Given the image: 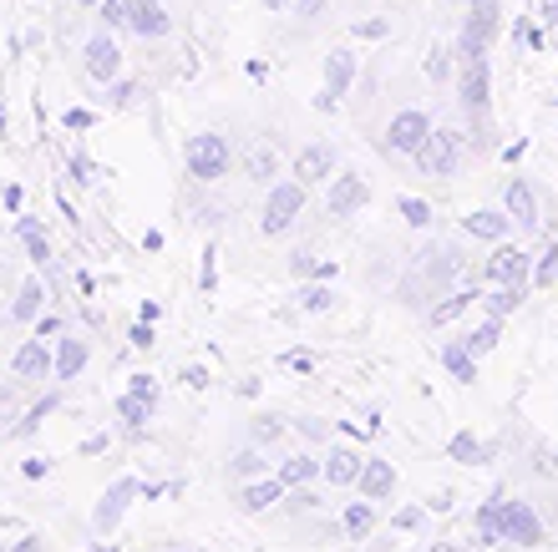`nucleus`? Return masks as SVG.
<instances>
[{"mask_svg":"<svg viewBox=\"0 0 558 552\" xmlns=\"http://www.w3.org/2000/svg\"><path fill=\"white\" fill-rule=\"evenodd\" d=\"M498 527H502V542H518V548H544V517L529 507V502H498Z\"/></svg>","mask_w":558,"mask_h":552,"instance_id":"obj_2","label":"nucleus"},{"mask_svg":"<svg viewBox=\"0 0 558 552\" xmlns=\"http://www.w3.org/2000/svg\"><path fill=\"white\" fill-rule=\"evenodd\" d=\"M168 552H198V548H168Z\"/></svg>","mask_w":558,"mask_h":552,"instance_id":"obj_55","label":"nucleus"},{"mask_svg":"<svg viewBox=\"0 0 558 552\" xmlns=\"http://www.w3.org/2000/svg\"><path fill=\"white\" fill-rule=\"evenodd\" d=\"M371 527H376V502H366V496H361V502H351V507L340 512V532H345L351 542H366V538H371Z\"/></svg>","mask_w":558,"mask_h":552,"instance_id":"obj_21","label":"nucleus"},{"mask_svg":"<svg viewBox=\"0 0 558 552\" xmlns=\"http://www.w3.org/2000/svg\"><path fill=\"white\" fill-rule=\"evenodd\" d=\"M351 57H345V51H336V57H330V97H325V107L336 102V91H345V82H351Z\"/></svg>","mask_w":558,"mask_h":552,"instance_id":"obj_35","label":"nucleus"},{"mask_svg":"<svg viewBox=\"0 0 558 552\" xmlns=\"http://www.w3.org/2000/svg\"><path fill=\"white\" fill-rule=\"evenodd\" d=\"M183 380H189L193 391H204V385H208V370H204V365H189V370H183Z\"/></svg>","mask_w":558,"mask_h":552,"instance_id":"obj_46","label":"nucleus"},{"mask_svg":"<svg viewBox=\"0 0 558 552\" xmlns=\"http://www.w3.org/2000/svg\"><path fill=\"white\" fill-rule=\"evenodd\" d=\"M320 462H325V481H330V487H355L366 456H355V451H345V446H330Z\"/></svg>","mask_w":558,"mask_h":552,"instance_id":"obj_13","label":"nucleus"},{"mask_svg":"<svg viewBox=\"0 0 558 552\" xmlns=\"http://www.w3.org/2000/svg\"><path fill=\"white\" fill-rule=\"evenodd\" d=\"M290 269H294V274H310V269H315V259H310L305 248H300V254H294V259H290Z\"/></svg>","mask_w":558,"mask_h":552,"instance_id":"obj_49","label":"nucleus"},{"mask_svg":"<svg viewBox=\"0 0 558 552\" xmlns=\"http://www.w3.org/2000/svg\"><path fill=\"white\" fill-rule=\"evenodd\" d=\"M223 471H229V481H254V477H269V451L265 446H239L234 456H229V466H223Z\"/></svg>","mask_w":558,"mask_h":552,"instance_id":"obj_16","label":"nucleus"},{"mask_svg":"<svg viewBox=\"0 0 558 552\" xmlns=\"http://www.w3.org/2000/svg\"><path fill=\"white\" fill-rule=\"evenodd\" d=\"M441 365H447L462 385H472V380H477V355H472L462 340H457V345H441Z\"/></svg>","mask_w":558,"mask_h":552,"instance_id":"obj_25","label":"nucleus"},{"mask_svg":"<svg viewBox=\"0 0 558 552\" xmlns=\"http://www.w3.org/2000/svg\"><path fill=\"white\" fill-rule=\"evenodd\" d=\"M82 451H87V456H97V451H107V437H87V441H82Z\"/></svg>","mask_w":558,"mask_h":552,"instance_id":"obj_51","label":"nucleus"},{"mask_svg":"<svg viewBox=\"0 0 558 552\" xmlns=\"http://www.w3.org/2000/svg\"><path fill=\"white\" fill-rule=\"evenodd\" d=\"M118 416H122V421H128V431H133V437H143V421H147V416H153V401H137V395H122V401H118Z\"/></svg>","mask_w":558,"mask_h":552,"instance_id":"obj_31","label":"nucleus"},{"mask_svg":"<svg viewBox=\"0 0 558 552\" xmlns=\"http://www.w3.org/2000/svg\"><path fill=\"white\" fill-rule=\"evenodd\" d=\"M523 299H529V284H498V290L487 294V315H513L518 305H523Z\"/></svg>","mask_w":558,"mask_h":552,"instance_id":"obj_28","label":"nucleus"},{"mask_svg":"<svg viewBox=\"0 0 558 552\" xmlns=\"http://www.w3.org/2000/svg\"><path fill=\"white\" fill-rule=\"evenodd\" d=\"M284 507L290 512H320V492H315V487H290Z\"/></svg>","mask_w":558,"mask_h":552,"instance_id":"obj_37","label":"nucleus"},{"mask_svg":"<svg viewBox=\"0 0 558 552\" xmlns=\"http://www.w3.org/2000/svg\"><path fill=\"white\" fill-rule=\"evenodd\" d=\"M391 527H397V532H416V527H422V507H401L397 517H391Z\"/></svg>","mask_w":558,"mask_h":552,"instance_id":"obj_41","label":"nucleus"},{"mask_svg":"<svg viewBox=\"0 0 558 552\" xmlns=\"http://www.w3.org/2000/svg\"><path fill=\"white\" fill-rule=\"evenodd\" d=\"M330 305H336V290H325V284H305V290H300V309H305V315H325Z\"/></svg>","mask_w":558,"mask_h":552,"instance_id":"obj_33","label":"nucleus"},{"mask_svg":"<svg viewBox=\"0 0 558 552\" xmlns=\"http://www.w3.org/2000/svg\"><path fill=\"white\" fill-rule=\"evenodd\" d=\"M36 330H41V340H51V334H61L57 320H36Z\"/></svg>","mask_w":558,"mask_h":552,"instance_id":"obj_52","label":"nucleus"},{"mask_svg":"<svg viewBox=\"0 0 558 552\" xmlns=\"http://www.w3.org/2000/svg\"><path fill=\"white\" fill-rule=\"evenodd\" d=\"M554 279H558V233L544 244V254L533 259V284H538V290H548Z\"/></svg>","mask_w":558,"mask_h":552,"instance_id":"obj_30","label":"nucleus"},{"mask_svg":"<svg viewBox=\"0 0 558 552\" xmlns=\"http://www.w3.org/2000/svg\"><path fill=\"white\" fill-rule=\"evenodd\" d=\"M498 340H502V320H498V315H487V320L477 324V330H472L462 345H468L472 355H487V349H498Z\"/></svg>","mask_w":558,"mask_h":552,"instance_id":"obj_29","label":"nucleus"},{"mask_svg":"<svg viewBox=\"0 0 558 552\" xmlns=\"http://www.w3.org/2000/svg\"><path fill=\"white\" fill-rule=\"evenodd\" d=\"M284 365H290V370H315V355H310V349H290Z\"/></svg>","mask_w":558,"mask_h":552,"instance_id":"obj_44","label":"nucleus"},{"mask_svg":"<svg viewBox=\"0 0 558 552\" xmlns=\"http://www.w3.org/2000/svg\"><path fill=\"white\" fill-rule=\"evenodd\" d=\"M462 274V259H457L452 248H426L416 254L407 279H401V305H422V299H441V294L452 290V279Z\"/></svg>","mask_w":558,"mask_h":552,"instance_id":"obj_1","label":"nucleus"},{"mask_svg":"<svg viewBox=\"0 0 558 552\" xmlns=\"http://www.w3.org/2000/svg\"><path fill=\"white\" fill-rule=\"evenodd\" d=\"M477 299H483V294H477V284H472V290H447V294L437 299V305L426 309V324H432V330H441V324L462 320V315H468V309L477 305Z\"/></svg>","mask_w":558,"mask_h":552,"instance_id":"obj_12","label":"nucleus"},{"mask_svg":"<svg viewBox=\"0 0 558 552\" xmlns=\"http://www.w3.org/2000/svg\"><path fill=\"white\" fill-rule=\"evenodd\" d=\"M397 208L412 229H426V223H432V204H422V198H397Z\"/></svg>","mask_w":558,"mask_h":552,"instance_id":"obj_36","label":"nucleus"},{"mask_svg":"<svg viewBox=\"0 0 558 552\" xmlns=\"http://www.w3.org/2000/svg\"><path fill=\"white\" fill-rule=\"evenodd\" d=\"M284 481L279 477H254V481H239V492H234V507L239 512H250V517H259V512H269V507H279L284 502Z\"/></svg>","mask_w":558,"mask_h":552,"instance_id":"obj_7","label":"nucleus"},{"mask_svg":"<svg viewBox=\"0 0 558 552\" xmlns=\"http://www.w3.org/2000/svg\"><path fill=\"white\" fill-rule=\"evenodd\" d=\"M133 496H143V481H137V477H118V481H112V487L102 492V502H97V512H92V532H97V538H107V532L122 523V512H128V502H133Z\"/></svg>","mask_w":558,"mask_h":552,"instance_id":"obj_5","label":"nucleus"},{"mask_svg":"<svg viewBox=\"0 0 558 552\" xmlns=\"http://www.w3.org/2000/svg\"><path fill=\"white\" fill-rule=\"evenodd\" d=\"M5 552H41V538H36V532H26V538H21V542H11V548H5Z\"/></svg>","mask_w":558,"mask_h":552,"instance_id":"obj_47","label":"nucleus"},{"mask_svg":"<svg viewBox=\"0 0 558 552\" xmlns=\"http://www.w3.org/2000/svg\"><path fill=\"white\" fill-rule=\"evenodd\" d=\"M133 26L143 30V36H162V30H168V15H162L158 5H147V0H137V5H133Z\"/></svg>","mask_w":558,"mask_h":552,"instance_id":"obj_32","label":"nucleus"},{"mask_svg":"<svg viewBox=\"0 0 558 552\" xmlns=\"http://www.w3.org/2000/svg\"><path fill=\"white\" fill-rule=\"evenodd\" d=\"M502 204H508V219H513L518 229H538V204H533V188L523 183V177H513V183H508Z\"/></svg>","mask_w":558,"mask_h":552,"instance_id":"obj_17","label":"nucleus"},{"mask_svg":"<svg viewBox=\"0 0 558 552\" xmlns=\"http://www.w3.org/2000/svg\"><path fill=\"white\" fill-rule=\"evenodd\" d=\"M462 229H468L472 238L502 244V238H508V229H513V219H508V213H493V208H477V213H468V219H462Z\"/></svg>","mask_w":558,"mask_h":552,"instance_id":"obj_19","label":"nucleus"},{"mask_svg":"<svg viewBox=\"0 0 558 552\" xmlns=\"http://www.w3.org/2000/svg\"><path fill=\"white\" fill-rule=\"evenodd\" d=\"M533 471H538V477H558V456L538 446V451H533Z\"/></svg>","mask_w":558,"mask_h":552,"instance_id":"obj_42","label":"nucleus"},{"mask_svg":"<svg viewBox=\"0 0 558 552\" xmlns=\"http://www.w3.org/2000/svg\"><path fill=\"white\" fill-rule=\"evenodd\" d=\"M487 279H493V284H533V259L523 248H498V254L487 259Z\"/></svg>","mask_w":558,"mask_h":552,"instance_id":"obj_9","label":"nucleus"},{"mask_svg":"<svg viewBox=\"0 0 558 552\" xmlns=\"http://www.w3.org/2000/svg\"><path fill=\"white\" fill-rule=\"evenodd\" d=\"M371 204V188L361 183V177H336V188H330V219H351V213H361V208Z\"/></svg>","mask_w":558,"mask_h":552,"instance_id":"obj_11","label":"nucleus"},{"mask_svg":"<svg viewBox=\"0 0 558 552\" xmlns=\"http://www.w3.org/2000/svg\"><path fill=\"white\" fill-rule=\"evenodd\" d=\"M223 173H229V143H223L219 132L193 137L189 143V177H198V183H219Z\"/></svg>","mask_w":558,"mask_h":552,"instance_id":"obj_4","label":"nucleus"},{"mask_svg":"<svg viewBox=\"0 0 558 552\" xmlns=\"http://www.w3.org/2000/svg\"><path fill=\"white\" fill-rule=\"evenodd\" d=\"M214 279H219V254L208 248V254H204V279H198V284H204V290H214Z\"/></svg>","mask_w":558,"mask_h":552,"instance_id":"obj_43","label":"nucleus"},{"mask_svg":"<svg viewBox=\"0 0 558 552\" xmlns=\"http://www.w3.org/2000/svg\"><path fill=\"white\" fill-rule=\"evenodd\" d=\"M447 456H452V462H462V466H483L487 462V446L472 437V431H457V437L447 441Z\"/></svg>","mask_w":558,"mask_h":552,"instance_id":"obj_27","label":"nucleus"},{"mask_svg":"<svg viewBox=\"0 0 558 552\" xmlns=\"http://www.w3.org/2000/svg\"><path fill=\"white\" fill-rule=\"evenodd\" d=\"M426 552H462V548H452V542H432Z\"/></svg>","mask_w":558,"mask_h":552,"instance_id":"obj_53","label":"nucleus"},{"mask_svg":"<svg viewBox=\"0 0 558 552\" xmlns=\"http://www.w3.org/2000/svg\"><path fill=\"white\" fill-rule=\"evenodd\" d=\"M57 406H61L57 395H41V401H36V406L26 410V421H21V431H26V437H31V431H36V426H41V421H46V416H51V410H57Z\"/></svg>","mask_w":558,"mask_h":552,"instance_id":"obj_38","label":"nucleus"},{"mask_svg":"<svg viewBox=\"0 0 558 552\" xmlns=\"http://www.w3.org/2000/svg\"><path fill=\"white\" fill-rule=\"evenodd\" d=\"M11 376L26 380V385L51 380V376H57V349H46V340H26V345L11 355Z\"/></svg>","mask_w":558,"mask_h":552,"instance_id":"obj_6","label":"nucleus"},{"mask_svg":"<svg viewBox=\"0 0 558 552\" xmlns=\"http://www.w3.org/2000/svg\"><path fill=\"white\" fill-rule=\"evenodd\" d=\"M128 340H133L137 349H147V345H153V324H147V320H143V324H133V334H128Z\"/></svg>","mask_w":558,"mask_h":552,"instance_id":"obj_45","label":"nucleus"},{"mask_svg":"<svg viewBox=\"0 0 558 552\" xmlns=\"http://www.w3.org/2000/svg\"><path fill=\"white\" fill-rule=\"evenodd\" d=\"M128 395H137V401H153V406H158V380H153V376H133V380H128Z\"/></svg>","mask_w":558,"mask_h":552,"instance_id":"obj_40","label":"nucleus"},{"mask_svg":"<svg viewBox=\"0 0 558 552\" xmlns=\"http://www.w3.org/2000/svg\"><path fill=\"white\" fill-rule=\"evenodd\" d=\"M351 552H355V548H351Z\"/></svg>","mask_w":558,"mask_h":552,"instance_id":"obj_56","label":"nucleus"},{"mask_svg":"<svg viewBox=\"0 0 558 552\" xmlns=\"http://www.w3.org/2000/svg\"><path fill=\"white\" fill-rule=\"evenodd\" d=\"M87 340H76V334H66L57 345V380H76L82 370H87Z\"/></svg>","mask_w":558,"mask_h":552,"instance_id":"obj_22","label":"nucleus"},{"mask_svg":"<svg viewBox=\"0 0 558 552\" xmlns=\"http://www.w3.org/2000/svg\"><path fill=\"white\" fill-rule=\"evenodd\" d=\"M87 72L97 76V82H112V76L122 72V61H118V46H112V41H102V36H97V41L87 46Z\"/></svg>","mask_w":558,"mask_h":552,"instance_id":"obj_23","label":"nucleus"},{"mask_svg":"<svg viewBox=\"0 0 558 552\" xmlns=\"http://www.w3.org/2000/svg\"><path fill=\"white\" fill-rule=\"evenodd\" d=\"M92 552H118V548H112V542H97V548H92Z\"/></svg>","mask_w":558,"mask_h":552,"instance_id":"obj_54","label":"nucleus"},{"mask_svg":"<svg viewBox=\"0 0 558 552\" xmlns=\"http://www.w3.org/2000/svg\"><path fill=\"white\" fill-rule=\"evenodd\" d=\"M426 137H432V122H426L422 112H401L397 122H391V147H397V152H422Z\"/></svg>","mask_w":558,"mask_h":552,"instance_id":"obj_14","label":"nucleus"},{"mask_svg":"<svg viewBox=\"0 0 558 552\" xmlns=\"http://www.w3.org/2000/svg\"><path fill=\"white\" fill-rule=\"evenodd\" d=\"M284 487H310L315 477H325V462L320 456H310V451H294V456H284L279 462V471H275Z\"/></svg>","mask_w":558,"mask_h":552,"instance_id":"obj_18","label":"nucleus"},{"mask_svg":"<svg viewBox=\"0 0 558 552\" xmlns=\"http://www.w3.org/2000/svg\"><path fill=\"white\" fill-rule=\"evenodd\" d=\"M502 496H508V492L498 487V492L477 507V542H483V548H498V542H502V527H498V502H502Z\"/></svg>","mask_w":558,"mask_h":552,"instance_id":"obj_24","label":"nucleus"},{"mask_svg":"<svg viewBox=\"0 0 558 552\" xmlns=\"http://www.w3.org/2000/svg\"><path fill=\"white\" fill-rule=\"evenodd\" d=\"M72 173H76V183H92V162L87 158H72Z\"/></svg>","mask_w":558,"mask_h":552,"instance_id":"obj_50","label":"nucleus"},{"mask_svg":"<svg viewBox=\"0 0 558 552\" xmlns=\"http://www.w3.org/2000/svg\"><path fill=\"white\" fill-rule=\"evenodd\" d=\"M250 177H254V183H269V177H275V152H265V147H259V152L250 158Z\"/></svg>","mask_w":558,"mask_h":552,"instance_id":"obj_39","label":"nucleus"},{"mask_svg":"<svg viewBox=\"0 0 558 552\" xmlns=\"http://www.w3.org/2000/svg\"><path fill=\"white\" fill-rule=\"evenodd\" d=\"M300 431H305L310 441H325V437H330V431H325V421H300Z\"/></svg>","mask_w":558,"mask_h":552,"instance_id":"obj_48","label":"nucleus"},{"mask_svg":"<svg viewBox=\"0 0 558 552\" xmlns=\"http://www.w3.org/2000/svg\"><path fill=\"white\" fill-rule=\"evenodd\" d=\"M330 168H336V152H330V147H305V152H300V162H294V183H320V177H330Z\"/></svg>","mask_w":558,"mask_h":552,"instance_id":"obj_20","label":"nucleus"},{"mask_svg":"<svg viewBox=\"0 0 558 552\" xmlns=\"http://www.w3.org/2000/svg\"><path fill=\"white\" fill-rule=\"evenodd\" d=\"M305 208V183H269V198H265V213H259V229L275 238L284 233Z\"/></svg>","mask_w":558,"mask_h":552,"instance_id":"obj_3","label":"nucleus"},{"mask_svg":"<svg viewBox=\"0 0 558 552\" xmlns=\"http://www.w3.org/2000/svg\"><path fill=\"white\" fill-rule=\"evenodd\" d=\"M41 309H46V284L41 279H21V290H15V299H11V320L15 324H36L41 320Z\"/></svg>","mask_w":558,"mask_h":552,"instance_id":"obj_15","label":"nucleus"},{"mask_svg":"<svg viewBox=\"0 0 558 552\" xmlns=\"http://www.w3.org/2000/svg\"><path fill=\"white\" fill-rule=\"evenodd\" d=\"M361 496L366 502H386V496L397 492V466L391 462H381V456H366V466H361Z\"/></svg>","mask_w":558,"mask_h":552,"instance_id":"obj_10","label":"nucleus"},{"mask_svg":"<svg viewBox=\"0 0 558 552\" xmlns=\"http://www.w3.org/2000/svg\"><path fill=\"white\" fill-rule=\"evenodd\" d=\"M250 441L254 446H275V441H284V421H279V416H259L254 431H250Z\"/></svg>","mask_w":558,"mask_h":552,"instance_id":"obj_34","label":"nucleus"},{"mask_svg":"<svg viewBox=\"0 0 558 552\" xmlns=\"http://www.w3.org/2000/svg\"><path fill=\"white\" fill-rule=\"evenodd\" d=\"M416 158H422V168H426L432 177H452L457 168H462V143H457L452 132H432Z\"/></svg>","mask_w":558,"mask_h":552,"instance_id":"obj_8","label":"nucleus"},{"mask_svg":"<svg viewBox=\"0 0 558 552\" xmlns=\"http://www.w3.org/2000/svg\"><path fill=\"white\" fill-rule=\"evenodd\" d=\"M15 233H21V244H26L31 263H51V244H46V233L36 219H15Z\"/></svg>","mask_w":558,"mask_h":552,"instance_id":"obj_26","label":"nucleus"}]
</instances>
